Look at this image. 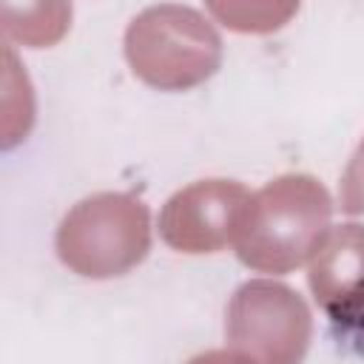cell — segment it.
<instances>
[{
  "label": "cell",
  "instance_id": "obj_4",
  "mask_svg": "<svg viewBox=\"0 0 364 364\" xmlns=\"http://www.w3.org/2000/svg\"><path fill=\"white\" fill-rule=\"evenodd\" d=\"M228 341L250 358H301L310 338V313L296 290L256 279L236 290L228 304Z\"/></svg>",
  "mask_w": 364,
  "mask_h": 364
},
{
  "label": "cell",
  "instance_id": "obj_8",
  "mask_svg": "<svg viewBox=\"0 0 364 364\" xmlns=\"http://www.w3.org/2000/svg\"><path fill=\"white\" fill-rule=\"evenodd\" d=\"M219 23L245 34L282 28L299 9V0H205Z\"/></svg>",
  "mask_w": 364,
  "mask_h": 364
},
{
  "label": "cell",
  "instance_id": "obj_7",
  "mask_svg": "<svg viewBox=\"0 0 364 364\" xmlns=\"http://www.w3.org/2000/svg\"><path fill=\"white\" fill-rule=\"evenodd\" d=\"M68 23V0H3V28L23 46H51L65 34Z\"/></svg>",
  "mask_w": 364,
  "mask_h": 364
},
{
  "label": "cell",
  "instance_id": "obj_2",
  "mask_svg": "<svg viewBox=\"0 0 364 364\" xmlns=\"http://www.w3.org/2000/svg\"><path fill=\"white\" fill-rule=\"evenodd\" d=\"M125 57L142 82L159 91H185L219 68L222 40L199 11L162 3L131 20Z\"/></svg>",
  "mask_w": 364,
  "mask_h": 364
},
{
  "label": "cell",
  "instance_id": "obj_3",
  "mask_svg": "<svg viewBox=\"0 0 364 364\" xmlns=\"http://www.w3.org/2000/svg\"><path fill=\"white\" fill-rule=\"evenodd\" d=\"M151 247L148 208L131 193H94L57 230V253L80 276L111 279L136 267Z\"/></svg>",
  "mask_w": 364,
  "mask_h": 364
},
{
  "label": "cell",
  "instance_id": "obj_9",
  "mask_svg": "<svg viewBox=\"0 0 364 364\" xmlns=\"http://www.w3.org/2000/svg\"><path fill=\"white\" fill-rule=\"evenodd\" d=\"M341 210L364 213V139L350 156L347 171L341 176Z\"/></svg>",
  "mask_w": 364,
  "mask_h": 364
},
{
  "label": "cell",
  "instance_id": "obj_6",
  "mask_svg": "<svg viewBox=\"0 0 364 364\" xmlns=\"http://www.w3.org/2000/svg\"><path fill=\"white\" fill-rule=\"evenodd\" d=\"M307 282L341 333H364V225L330 228L313 250Z\"/></svg>",
  "mask_w": 364,
  "mask_h": 364
},
{
  "label": "cell",
  "instance_id": "obj_1",
  "mask_svg": "<svg viewBox=\"0 0 364 364\" xmlns=\"http://www.w3.org/2000/svg\"><path fill=\"white\" fill-rule=\"evenodd\" d=\"M333 202L327 188L307 173H287L250 196L236 233L239 259L262 273L299 267L330 230Z\"/></svg>",
  "mask_w": 364,
  "mask_h": 364
},
{
  "label": "cell",
  "instance_id": "obj_5",
  "mask_svg": "<svg viewBox=\"0 0 364 364\" xmlns=\"http://www.w3.org/2000/svg\"><path fill=\"white\" fill-rule=\"evenodd\" d=\"M250 193L230 179H205L173 193L159 213L162 239L182 253H213L236 242Z\"/></svg>",
  "mask_w": 364,
  "mask_h": 364
}]
</instances>
